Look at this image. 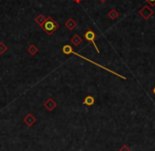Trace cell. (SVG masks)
Returning <instances> with one entry per match:
<instances>
[{
  "label": "cell",
  "instance_id": "6da1fadb",
  "mask_svg": "<svg viewBox=\"0 0 155 151\" xmlns=\"http://www.w3.org/2000/svg\"><path fill=\"white\" fill-rule=\"evenodd\" d=\"M42 28H43V30H45V32L48 33V34H51L52 32H54V31L57 29L58 25L52 18H48L47 21H45V22L43 23Z\"/></svg>",
  "mask_w": 155,
  "mask_h": 151
},
{
  "label": "cell",
  "instance_id": "7a4b0ae2",
  "mask_svg": "<svg viewBox=\"0 0 155 151\" xmlns=\"http://www.w3.org/2000/svg\"><path fill=\"white\" fill-rule=\"evenodd\" d=\"M84 38L87 39V40H90L91 42L93 43L94 45H95V49H96V51L99 53V50H98V48H97V45H96V43H95V38H96V34L93 32V31H88V32H86V34H84Z\"/></svg>",
  "mask_w": 155,
  "mask_h": 151
},
{
  "label": "cell",
  "instance_id": "3957f363",
  "mask_svg": "<svg viewBox=\"0 0 155 151\" xmlns=\"http://www.w3.org/2000/svg\"><path fill=\"white\" fill-rule=\"evenodd\" d=\"M94 102H95V100H94V98L92 97V96H87L86 98H84V104L86 105H88V106H92V105L94 104Z\"/></svg>",
  "mask_w": 155,
  "mask_h": 151
},
{
  "label": "cell",
  "instance_id": "277c9868",
  "mask_svg": "<svg viewBox=\"0 0 155 151\" xmlns=\"http://www.w3.org/2000/svg\"><path fill=\"white\" fill-rule=\"evenodd\" d=\"M148 2H150V3H152V4H155V0H147Z\"/></svg>",
  "mask_w": 155,
  "mask_h": 151
},
{
  "label": "cell",
  "instance_id": "5b68a950",
  "mask_svg": "<svg viewBox=\"0 0 155 151\" xmlns=\"http://www.w3.org/2000/svg\"><path fill=\"white\" fill-rule=\"evenodd\" d=\"M153 94L155 95V87H154V89H153Z\"/></svg>",
  "mask_w": 155,
  "mask_h": 151
}]
</instances>
